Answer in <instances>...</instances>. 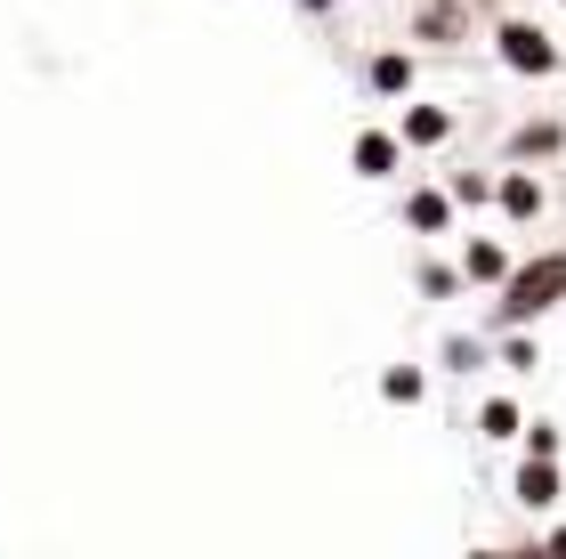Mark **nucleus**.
I'll return each instance as SVG.
<instances>
[{
  "label": "nucleus",
  "mask_w": 566,
  "mask_h": 559,
  "mask_svg": "<svg viewBox=\"0 0 566 559\" xmlns=\"http://www.w3.org/2000/svg\"><path fill=\"white\" fill-rule=\"evenodd\" d=\"M470 9H494V0H470Z\"/></svg>",
  "instance_id": "nucleus-16"
},
{
  "label": "nucleus",
  "mask_w": 566,
  "mask_h": 559,
  "mask_svg": "<svg viewBox=\"0 0 566 559\" xmlns=\"http://www.w3.org/2000/svg\"><path fill=\"white\" fill-rule=\"evenodd\" d=\"M494 195H502V211L518 219V227H526V219H543V179H534V170H510Z\"/></svg>",
  "instance_id": "nucleus-5"
},
{
  "label": "nucleus",
  "mask_w": 566,
  "mask_h": 559,
  "mask_svg": "<svg viewBox=\"0 0 566 559\" xmlns=\"http://www.w3.org/2000/svg\"><path fill=\"white\" fill-rule=\"evenodd\" d=\"M397 163H405V138H389V131H365V138H356V170H365V179H389Z\"/></svg>",
  "instance_id": "nucleus-4"
},
{
  "label": "nucleus",
  "mask_w": 566,
  "mask_h": 559,
  "mask_svg": "<svg viewBox=\"0 0 566 559\" xmlns=\"http://www.w3.org/2000/svg\"><path fill=\"white\" fill-rule=\"evenodd\" d=\"M373 90H380V97L413 90V58H397V49H389V58H373Z\"/></svg>",
  "instance_id": "nucleus-9"
},
{
  "label": "nucleus",
  "mask_w": 566,
  "mask_h": 559,
  "mask_svg": "<svg viewBox=\"0 0 566 559\" xmlns=\"http://www.w3.org/2000/svg\"><path fill=\"white\" fill-rule=\"evenodd\" d=\"M518 405H510V397H494V405H485V414H478V438H518Z\"/></svg>",
  "instance_id": "nucleus-10"
},
{
  "label": "nucleus",
  "mask_w": 566,
  "mask_h": 559,
  "mask_svg": "<svg viewBox=\"0 0 566 559\" xmlns=\"http://www.w3.org/2000/svg\"><path fill=\"white\" fill-rule=\"evenodd\" d=\"M485 195H494V179H478V170H461V179H453V203H485Z\"/></svg>",
  "instance_id": "nucleus-14"
},
{
  "label": "nucleus",
  "mask_w": 566,
  "mask_h": 559,
  "mask_svg": "<svg viewBox=\"0 0 566 559\" xmlns=\"http://www.w3.org/2000/svg\"><path fill=\"white\" fill-rule=\"evenodd\" d=\"M518 503L526 511H551L558 503V454H526L518 463Z\"/></svg>",
  "instance_id": "nucleus-3"
},
{
  "label": "nucleus",
  "mask_w": 566,
  "mask_h": 559,
  "mask_svg": "<svg viewBox=\"0 0 566 559\" xmlns=\"http://www.w3.org/2000/svg\"><path fill=\"white\" fill-rule=\"evenodd\" d=\"M566 300V251H543V260H526V268H510L502 276V324H534V317H551Z\"/></svg>",
  "instance_id": "nucleus-1"
},
{
  "label": "nucleus",
  "mask_w": 566,
  "mask_h": 559,
  "mask_svg": "<svg viewBox=\"0 0 566 559\" xmlns=\"http://www.w3.org/2000/svg\"><path fill=\"white\" fill-rule=\"evenodd\" d=\"M518 438H526V454H558V429H551V422H534V429H518Z\"/></svg>",
  "instance_id": "nucleus-15"
},
{
  "label": "nucleus",
  "mask_w": 566,
  "mask_h": 559,
  "mask_svg": "<svg viewBox=\"0 0 566 559\" xmlns=\"http://www.w3.org/2000/svg\"><path fill=\"white\" fill-rule=\"evenodd\" d=\"M551 146H558L551 122H526V131H518V155H551Z\"/></svg>",
  "instance_id": "nucleus-13"
},
{
  "label": "nucleus",
  "mask_w": 566,
  "mask_h": 559,
  "mask_svg": "<svg viewBox=\"0 0 566 559\" xmlns=\"http://www.w3.org/2000/svg\"><path fill=\"white\" fill-rule=\"evenodd\" d=\"M461 276H470V284H502V276H510V260H502V244H470V251H461Z\"/></svg>",
  "instance_id": "nucleus-7"
},
{
  "label": "nucleus",
  "mask_w": 566,
  "mask_h": 559,
  "mask_svg": "<svg viewBox=\"0 0 566 559\" xmlns=\"http://www.w3.org/2000/svg\"><path fill=\"white\" fill-rule=\"evenodd\" d=\"M494 49H502V65H510V73H534V82H543V73H558V49H551V33H543L534 17H502Z\"/></svg>",
  "instance_id": "nucleus-2"
},
{
  "label": "nucleus",
  "mask_w": 566,
  "mask_h": 559,
  "mask_svg": "<svg viewBox=\"0 0 566 559\" xmlns=\"http://www.w3.org/2000/svg\"><path fill=\"white\" fill-rule=\"evenodd\" d=\"M405 219H413L421 236H446V219H453V195H413V203H405Z\"/></svg>",
  "instance_id": "nucleus-8"
},
{
  "label": "nucleus",
  "mask_w": 566,
  "mask_h": 559,
  "mask_svg": "<svg viewBox=\"0 0 566 559\" xmlns=\"http://www.w3.org/2000/svg\"><path fill=\"white\" fill-rule=\"evenodd\" d=\"M380 397H389V405H413V397H421V373H413V365H397L389 381H380Z\"/></svg>",
  "instance_id": "nucleus-12"
},
{
  "label": "nucleus",
  "mask_w": 566,
  "mask_h": 559,
  "mask_svg": "<svg viewBox=\"0 0 566 559\" xmlns=\"http://www.w3.org/2000/svg\"><path fill=\"white\" fill-rule=\"evenodd\" d=\"M461 9H470V0H461ZM461 9H453V0H437V9H421V33H429V41L461 33Z\"/></svg>",
  "instance_id": "nucleus-11"
},
{
  "label": "nucleus",
  "mask_w": 566,
  "mask_h": 559,
  "mask_svg": "<svg viewBox=\"0 0 566 559\" xmlns=\"http://www.w3.org/2000/svg\"><path fill=\"white\" fill-rule=\"evenodd\" d=\"M446 138H453L446 106H405V146H446Z\"/></svg>",
  "instance_id": "nucleus-6"
}]
</instances>
